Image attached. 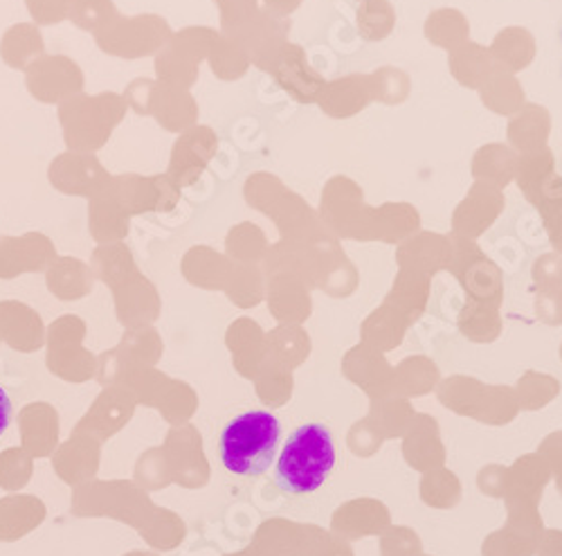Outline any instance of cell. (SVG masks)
Wrapping results in <instances>:
<instances>
[{
	"instance_id": "cell-3",
	"label": "cell",
	"mask_w": 562,
	"mask_h": 556,
	"mask_svg": "<svg viewBox=\"0 0 562 556\" xmlns=\"http://www.w3.org/2000/svg\"><path fill=\"white\" fill-rule=\"evenodd\" d=\"M10 424H12V401H10V394L5 392V388L0 386V437L8 433Z\"/></svg>"
},
{
	"instance_id": "cell-2",
	"label": "cell",
	"mask_w": 562,
	"mask_h": 556,
	"mask_svg": "<svg viewBox=\"0 0 562 556\" xmlns=\"http://www.w3.org/2000/svg\"><path fill=\"white\" fill-rule=\"evenodd\" d=\"M279 440L281 424L272 412L250 410L234 416L218 440L223 467L234 476L259 478L272 467Z\"/></svg>"
},
{
	"instance_id": "cell-1",
	"label": "cell",
	"mask_w": 562,
	"mask_h": 556,
	"mask_svg": "<svg viewBox=\"0 0 562 556\" xmlns=\"http://www.w3.org/2000/svg\"><path fill=\"white\" fill-rule=\"evenodd\" d=\"M334 467L336 444L331 431L324 424H304L284 444L274 467V482L291 496L313 493L329 480Z\"/></svg>"
}]
</instances>
